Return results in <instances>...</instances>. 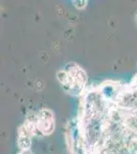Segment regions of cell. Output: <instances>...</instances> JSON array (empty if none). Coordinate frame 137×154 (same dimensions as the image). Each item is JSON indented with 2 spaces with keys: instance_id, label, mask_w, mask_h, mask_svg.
Masks as SVG:
<instances>
[{
  "instance_id": "cell-5",
  "label": "cell",
  "mask_w": 137,
  "mask_h": 154,
  "mask_svg": "<svg viewBox=\"0 0 137 154\" xmlns=\"http://www.w3.org/2000/svg\"><path fill=\"white\" fill-rule=\"evenodd\" d=\"M88 1L87 0H80V1H74V5L78 9H83L87 6Z\"/></svg>"
},
{
  "instance_id": "cell-6",
  "label": "cell",
  "mask_w": 137,
  "mask_h": 154,
  "mask_svg": "<svg viewBox=\"0 0 137 154\" xmlns=\"http://www.w3.org/2000/svg\"><path fill=\"white\" fill-rule=\"evenodd\" d=\"M17 154H33V153H32L31 150H30V151H19Z\"/></svg>"
},
{
  "instance_id": "cell-1",
  "label": "cell",
  "mask_w": 137,
  "mask_h": 154,
  "mask_svg": "<svg viewBox=\"0 0 137 154\" xmlns=\"http://www.w3.org/2000/svg\"><path fill=\"white\" fill-rule=\"evenodd\" d=\"M56 78L64 93L71 96L83 95L88 83L86 71L75 62H70L59 69Z\"/></svg>"
},
{
  "instance_id": "cell-7",
  "label": "cell",
  "mask_w": 137,
  "mask_h": 154,
  "mask_svg": "<svg viewBox=\"0 0 137 154\" xmlns=\"http://www.w3.org/2000/svg\"><path fill=\"white\" fill-rule=\"evenodd\" d=\"M136 23H137V14H136Z\"/></svg>"
},
{
  "instance_id": "cell-3",
  "label": "cell",
  "mask_w": 137,
  "mask_h": 154,
  "mask_svg": "<svg viewBox=\"0 0 137 154\" xmlns=\"http://www.w3.org/2000/svg\"><path fill=\"white\" fill-rule=\"evenodd\" d=\"M36 118L39 135L49 136L53 133L55 128V119H54V114L50 109H40L36 113Z\"/></svg>"
},
{
  "instance_id": "cell-4",
  "label": "cell",
  "mask_w": 137,
  "mask_h": 154,
  "mask_svg": "<svg viewBox=\"0 0 137 154\" xmlns=\"http://www.w3.org/2000/svg\"><path fill=\"white\" fill-rule=\"evenodd\" d=\"M32 137L30 133L22 125L17 130V147L19 151H30L32 145Z\"/></svg>"
},
{
  "instance_id": "cell-2",
  "label": "cell",
  "mask_w": 137,
  "mask_h": 154,
  "mask_svg": "<svg viewBox=\"0 0 137 154\" xmlns=\"http://www.w3.org/2000/svg\"><path fill=\"white\" fill-rule=\"evenodd\" d=\"M67 145L71 154H89V146L82 131L79 119H73L67 125Z\"/></svg>"
}]
</instances>
